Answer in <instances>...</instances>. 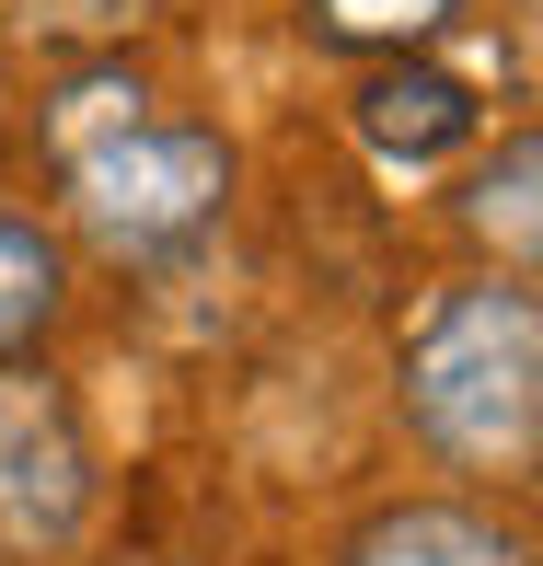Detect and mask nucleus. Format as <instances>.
<instances>
[{
    "label": "nucleus",
    "instance_id": "nucleus-4",
    "mask_svg": "<svg viewBox=\"0 0 543 566\" xmlns=\"http://www.w3.org/2000/svg\"><path fill=\"white\" fill-rule=\"evenodd\" d=\"M347 116H358V139L382 150V163H439V150H462L485 127V105H474V82H451L439 59H370L358 70V93H347Z\"/></svg>",
    "mask_w": 543,
    "mask_h": 566
},
{
    "label": "nucleus",
    "instance_id": "nucleus-3",
    "mask_svg": "<svg viewBox=\"0 0 543 566\" xmlns=\"http://www.w3.org/2000/svg\"><path fill=\"white\" fill-rule=\"evenodd\" d=\"M93 521V440L59 370L0 358V555H70Z\"/></svg>",
    "mask_w": 543,
    "mask_h": 566
},
{
    "label": "nucleus",
    "instance_id": "nucleus-9",
    "mask_svg": "<svg viewBox=\"0 0 543 566\" xmlns=\"http://www.w3.org/2000/svg\"><path fill=\"white\" fill-rule=\"evenodd\" d=\"M35 23H59V35H105V23H139V0H23Z\"/></svg>",
    "mask_w": 543,
    "mask_h": 566
},
{
    "label": "nucleus",
    "instance_id": "nucleus-6",
    "mask_svg": "<svg viewBox=\"0 0 543 566\" xmlns=\"http://www.w3.org/2000/svg\"><path fill=\"white\" fill-rule=\"evenodd\" d=\"M59 313H70V254H59V231L23 220V209H0V358H35L46 336H59Z\"/></svg>",
    "mask_w": 543,
    "mask_h": 566
},
{
    "label": "nucleus",
    "instance_id": "nucleus-2",
    "mask_svg": "<svg viewBox=\"0 0 543 566\" xmlns=\"http://www.w3.org/2000/svg\"><path fill=\"white\" fill-rule=\"evenodd\" d=\"M59 197L105 266H174L231 209V139L186 116H116L105 139L59 150Z\"/></svg>",
    "mask_w": 543,
    "mask_h": 566
},
{
    "label": "nucleus",
    "instance_id": "nucleus-8",
    "mask_svg": "<svg viewBox=\"0 0 543 566\" xmlns=\"http://www.w3.org/2000/svg\"><path fill=\"white\" fill-rule=\"evenodd\" d=\"M532 186H543V150L532 127H509V150L462 186V220H474V243H509V266L532 277Z\"/></svg>",
    "mask_w": 543,
    "mask_h": 566
},
{
    "label": "nucleus",
    "instance_id": "nucleus-5",
    "mask_svg": "<svg viewBox=\"0 0 543 566\" xmlns=\"http://www.w3.org/2000/svg\"><path fill=\"white\" fill-rule=\"evenodd\" d=\"M347 566H532V544L509 521H485V509H462V497H405L382 521H358Z\"/></svg>",
    "mask_w": 543,
    "mask_h": 566
},
{
    "label": "nucleus",
    "instance_id": "nucleus-7",
    "mask_svg": "<svg viewBox=\"0 0 543 566\" xmlns=\"http://www.w3.org/2000/svg\"><path fill=\"white\" fill-rule=\"evenodd\" d=\"M324 46H358V59H417L428 35H451L462 0H301Z\"/></svg>",
    "mask_w": 543,
    "mask_h": 566
},
{
    "label": "nucleus",
    "instance_id": "nucleus-1",
    "mask_svg": "<svg viewBox=\"0 0 543 566\" xmlns=\"http://www.w3.org/2000/svg\"><path fill=\"white\" fill-rule=\"evenodd\" d=\"M405 428L451 474H532L543 451V301L532 277L485 266L417 313L405 336Z\"/></svg>",
    "mask_w": 543,
    "mask_h": 566
}]
</instances>
